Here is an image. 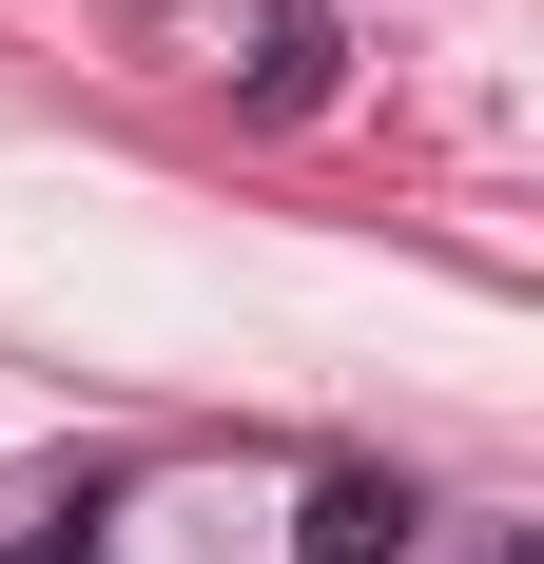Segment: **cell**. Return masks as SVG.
I'll list each match as a JSON object with an SVG mask.
<instances>
[{
    "mask_svg": "<svg viewBox=\"0 0 544 564\" xmlns=\"http://www.w3.org/2000/svg\"><path fill=\"white\" fill-rule=\"evenodd\" d=\"M117 40L195 78V98H253V117H312L330 98V20L312 0H117Z\"/></svg>",
    "mask_w": 544,
    "mask_h": 564,
    "instance_id": "1",
    "label": "cell"
},
{
    "mask_svg": "<svg viewBox=\"0 0 544 564\" xmlns=\"http://www.w3.org/2000/svg\"><path fill=\"white\" fill-rule=\"evenodd\" d=\"M409 525H428V507H409L389 467H330L312 507H292V564H409Z\"/></svg>",
    "mask_w": 544,
    "mask_h": 564,
    "instance_id": "2",
    "label": "cell"
},
{
    "mask_svg": "<svg viewBox=\"0 0 544 564\" xmlns=\"http://www.w3.org/2000/svg\"><path fill=\"white\" fill-rule=\"evenodd\" d=\"M0 564H98V545H78V525H40V545H0Z\"/></svg>",
    "mask_w": 544,
    "mask_h": 564,
    "instance_id": "3",
    "label": "cell"
}]
</instances>
